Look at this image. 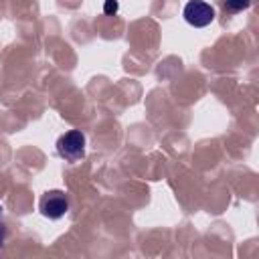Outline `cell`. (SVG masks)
<instances>
[{
  "label": "cell",
  "mask_w": 259,
  "mask_h": 259,
  "mask_svg": "<svg viewBox=\"0 0 259 259\" xmlns=\"http://www.w3.org/2000/svg\"><path fill=\"white\" fill-rule=\"evenodd\" d=\"M223 10L229 14H237L241 10H247L251 6V0H221Z\"/></svg>",
  "instance_id": "cell-4"
},
{
  "label": "cell",
  "mask_w": 259,
  "mask_h": 259,
  "mask_svg": "<svg viewBox=\"0 0 259 259\" xmlns=\"http://www.w3.org/2000/svg\"><path fill=\"white\" fill-rule=\"evenodd\" d=\"M2 241H4V223H2V208H0V247H2Z\"/></svg>",
  "instance_id": "cell-5"
},
{
  "label": "cell",
  "mask_w": 259,
  "mask_h": 259,
  "mask_svg": "<svg viewBox=\"0 0 259 259\" xmlns=\"http://www.w3.org/2000/svg\"><path fill=\"white\" fill-rule=\"evenodd\" d=\"M182 16L190 26L202 28V26H208L214 20V8L204 0H190V2H186L184 10H182Z\"/></svg>",
  "instance_id": "cell-3"
},
{
  "label": "cell",
  "mask_w": 259,
  "mask_h": 259,
  "mask_svg": "<svg viewBox=\"0 0 259 259\" xmlns=\"http://www.w3.org/2000/svg\"><path fill=\"white\" fill-rule=\"evenodd\" d=\"M38 210H40L42 217H47L51 221H57V219L67 214V210H69V196L63 190H49V192H45L40 196Z\"/></svg>",
  "instance_id": "cell-2"
},
{
  "label": "cell",
  "mask_w": 259,
  "mask_h": 259,
  "mask_svg": "<svg viewBox=\"0 0 259 259\" xmlns=\"http://www.w3.org/2000/svg\"><path fill=\"white\" fill-rule=\"evenodd\" d=\"M57 152L67 162H79L85 156V134L79 130H69L57 140Z\"/></svg>",
  "instance_id": "cell-1"
}]
</instances>
